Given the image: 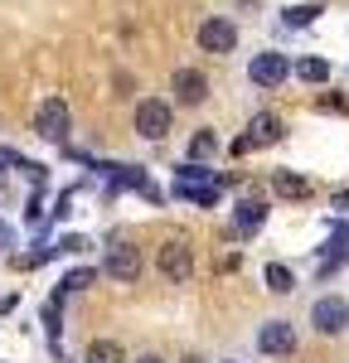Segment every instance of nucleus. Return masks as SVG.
<instances>
[{
	"instance_id": "nucleus-1",
	"label": "nucleus",
	"mask_w": 349,
	"mask_h": 363,
	"mask_svg": "<svg viewBox=\"0 0 349 363\" xmlns=\"http://www.w3.org/2000/svg\"><path fill=\"white\" fill-rule=\"evenodd\" d=\"M34 131H39L44 140H68V131H73V112H68V102H63V97L39 102V112H34Z\"/></svg>"
},
{
	"instance_id": "nucleus-2",
	"label": "nucleus",
	"mask_w": 349,
	"mask_h": 363,
	"mask_svg": "<svg viewBox=\"0 0 349 363\" xmlns=\"http://www.w3.org/2000/svg\"><path fill=\"white\" fill-rule=\"evenodd\" d=\"M311 325H316L320 335H345L349 330V301L345 296H320L316 306H311Z\"/></svg>"
},
{
	"instance_id": "nucleus-3",
	"label": "nucleus",
	"mask_w": 349,
	"mask_h": 363,
	"mask_svg": "<svg viewBox=\"0 0 349 363\" xmlns=\"http://www.w3.org/2000/svg\"><path fill=\"white\" fill-rule=\"evenodd\" d=\"M199 49L204 54H233L238 49V25L223 20V15H209L199 25Z\"/></svg>"
},
{
	"instance_id": "nucleus-4",
	"label": "nucleus",
	"mask_w": 349,
	"mask_h": 363,
	"mask_svg": "<svg viewBox=\"0 0 349 363\" xmlns=\"http://www.w3.org/2000/svg\"><path fill=\"white\" fill-rule=\"evenodd\" d=\"M155 267H160V277H165V281L184 286V281L194 277V252L184 247V242H165L160 257H155Z\"/></svg>"
},
{
	"instance_id": "nucleus-5",
	"label": "nucleus",
	"mask_w": 349,
	"mask_h": 363,
	"mask_svg": "<svg viewBox=\"0 0 349 363\" xmlns=\"http://www.w3.org/2000/svg\"><path fill=\"white\" fill-rule=\"evenodd\" d=\"M136 131L145 140H165L170 136V107L160 102V97H145L141 107H136Z\"/></svg>"
},
{
	"instance_id": "nucleus-6",
	"label": "nucleus",
	"mask_w": 349,
	"mask_h": 363,
	"mask_svg": "<svg viewBox=\"0 0 349 363\" xmlns=\"http://www.w3.org/2000/svg\"><path fill=\"white\" fill-rule=\"evenodd\" d=\"M272 140H282V121H277L272 112H257V116H253V126H248V136L233 140V155H248V150L272 145Z\"/></svg>"
},
{
	"instance_id": "nucleus-7",
	"label": "nucleus",
	"mask_w": 349,
	"mask_h": 363,
	"mask_svg": "<svg viewBox=\"0 0 349 363\" xmlns=\"http://www.w3.org/2000/svg\"><path fill=\"white\" fill-rule=\"evenodd\" d=\"M287 73H291V63L282 54H257L253 63H248V78H253L257 87H282Z\"/></svg>"
},
{
	"instance_id": "nucleus-8",
	"label": "nucleus",
	"mask_w": 349,
	"mask_h": 363,
	"mask_svg": "<svg viewBox=\"0 0 349 363\" xmlns=\"http://www.w3.org/2000/svg\"><path fill=\"white\" fill-rule=\"evenodd\" d=\"M170 87H174V102H184V107H199L204 97H209V78H204L199 68H179L170 78Z\"/></svg>"
},
{
	"instance_id": "nucleus-9",
	"label": "nucleus",
	"mask_w": 349,
	"mask_h": 363,
	"mask_svg": "<svg viewBox=\"0 0 349 363\" xmlns=\"http://www.w3.org/2000/svg\"><path fill=\"white\" fill-rule=\"evenodd\" d=\"M107 277L112 281H136L141 277V252L131 247V242H116V247L107 252Z\"/></svg>"
},
{
	"instance_id": "nucleus-10",
	"label": "nucleus",
	"mask_w": 349,
	"mask_h": 363,
	"mask_svg": "<svg viewBox=\"0 0 349 363\" xmlns=\"http://www.w3.org/2000/svg\"><path fill=\"white\" fill-rule=\"evenodd\" d=\"M257 349H262V354H277V359H282V354H291V349H296V330H291L287 320H272V325H262Z\"/></svg>"
},
{
	"instance_id": "nucleus-11",
	"label": "nucleus",
	"mask_w": 349,
	"mask_h": 363,
	"mask_svg": "<svg viewBox=\"0 0 349 363\" xmlns=\"http://www.w3.org/2000/svg\"><path fill=\"white\" fill-rule=\"evenodd\" d=\"M262 218H267V203H262V199H243L238 213H233V233L248 238V233H257V228H262Z\"/></svg>"
},
{
	"instance_id": "nucleus-12",
	"label": "nucleus",
	"mask_w": 349,
	"mask_h": 363,
	"mask_svg": "<svg viewBox=\"0 0 349 363\" xmlns=\"http://www.w3.org/2000/svg\"><path fill=\"white\" fill-rule=\"evenodd\" d=\"M272 189H277V199H311V179L306 174H291V169H277L272 174Z\"/></svg>"
},
{
	"instance_id": "nucleus-13",
	"label": "nucleus",
	"mask_w": 349,
	"mask_h": 363,
	"mask_svg": "<svg viewBox=\"0 0 349 363\" xmlns=\"http://www.w3.org/2000/svg\"><path fill=\"white\" fill-rule=\"evenodd\" d=\"M87 363H126V354H121L116 339H92L87 344Z\"/></svg>"
},
{
	"instance_id": "nucleus-14",
	"label": "nucleus",
	"mask_w": 349,
	"mask_h": 363,
	"mask_svg": "<svg viewBox=\"0 0 349 363\" xmlns=\"http://www.w3.org/2000/svg\"><path fill=\"white\" fill-rule=\"evenodd\" d=\"M267 291H277V296H291V291H296V277H291V267L272 262V267H267Z\"/></svg>"
},
{
	"instance_id": "nucleus-15",
	"label": "nucleus",
	"mask_w": 349,
	"mask_h": 363,
	"mask_svg": "<svg viewBox=\"0 0 349 363\" xmlns=\"http://www.w3.org/2000/svg\"><path fill=\"white\" fill-rule=\"evenodd\" d=\"M296 78H301V83H325V78H330V63H325V58H301V63H296Z\"/></svg>"
},
{
	"instance_id": "nucleus-16",
	"label": "nucleus",
	"mask_w": 349,
	"mask_h": 363,
	"mask_svg": "<svg viewBox=\"0 0 349 363\" xmlns=\"http://www.w3.org/2000/svg\"><path fill=\"white\" fill-rule=\"evenodd\" d=\"M92 277H97V272H87V267H78V272H68V277L58 281V296H68V291H83V286H92Z\"/></svg>"
},
{
	"instance_id": "nucleus-17",
	"label": "nucleus",
	"mask_w": 349,
	"mask_h": 363,
	"mask_svg": "<svg viewBox=\"0 0 349 363\" xmlns=\"http://www.w3.org/2000/svg\"><path fill=\"white\" fill-rule=\"evenodd\" d=\"M214 145H218V140L209 136V131H199V136L189 140V160H194V165H204V160L214 155Z\"/></svg>"
},
{
	"instance_id": "nucleus-18",
	"label": "nucleus",
	"mask_w": 349,
	"mask_h": 363,
	"mask_svg": "<svg viewBox=\"0 0 349 363\" xmlns=\"http://www.w3.org/2000/svg\"><path fill=\"white\" fill-rule=\"evenodd\" d=\"M316 15H320V5H291V10H287V25L301 29V25H311Z\"/></svg>"
},
{
	"instance_id": "nucleus-19",
	"label": "nucleus",
	"mask_w": 349,
	"mask_h": 363,
	"mask_svg": "<svg viewBox=\"0 0 349 363\" xmlns=\"http://www.w3.org/2000/svg\"><path fill=\"white\" fill-rule=\"evenodd\" d=\"M29 160L25 155H15V150H5V145H0V169H25Z\"/></svg>"
},
{
	"instance_id": "nucleus-20",
	"label": "nucleus",
	"mask_w": 349,
	"mask_h": 363,
	"mask_svg": "<svg viewBox=\"0 0 349 363\" xmlns=\"http://www.w3.org/2000/svg\"><path fill=\"white\" fill-rule=\"evenodd\" d=\"M0 247H15V233H10V223H0Z\"/></svg>"
},
{
	"instance_id": "nucleus-21",
	"label": "nucleus",
	"mask_w": 349,
	"mask_h": 363,
	"mask_svg": "<svg viewBox=\"0 0 349 363\" xmlns=\"http://www.w3.org/2000/svg\"><path fill=\"white\" fill-rule=\"evenodd\" d=\"M335 208H345V213H349V194H340V199H335Z\"/></svg>"
},
{
	"instance_id": "nucleus-22",
	"label": "nucleus",
	"mask_w": 349,
	"mask_h": 363,
	"mask_svg": "<svg viewBox=\"0 0 349 363\" xmlns=\"http://www.w3.org/2000/svg\"><path fill=\"white\" fill-rule=\"evenodd\" d=\"M136 363H165V359H155V354H141V359H136Z\"/></svg>"
},
{
	"instance_id": "nucleus-23",
	"label": "nucleus",
	"mask_w": 349,
	"mask_h": 363,
	"mask_svg": "<svg viewBox=\"0 0 349 363\" xmlns=\"http://www.w3.org/2000/svg\"><path fill=\"white\" fill-rule=\"evenodd\" d=\"M184 363H204V359H199V354H189V359H184Z\"/></svg>"
}]
</instances>
